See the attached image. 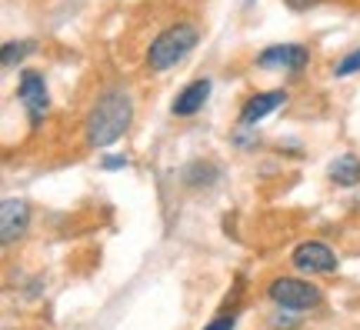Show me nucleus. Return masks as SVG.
Wrapping results in <instances>:
<instances>
[{"label": "nucleus", "instance_id": "2", "mask_svg": "<svg viewBox=\"0 0 360 330\" xmlns=\"http://www.w3.org/2000/svg\"><path fill=\"white\" fill-rule=\"evenodd\" d=\"M197 40H200V30L193 24H170L167 30L157 34L154 44L147 47V67H150L154 74H164V70L180 64V61L197 47Z\"/></svg>", "mask_w": 360, "mask_h": 330}, {"label": "nucleus", "instance_id": "8", "mask_svg": "<svg viewBox=\"0 0 360 330\" xmlns=\"http://www.w3.org/2000/svg\"><path fill=\"white\" fill-rule=\"evenodd\" d=\"M287 103V90H267V94H254L240 110V127H254L257 120H264L267 114H274L277 107Z\"/></svg>", "mask_w": 360, "mask_h": 330}, {"label": "nucleus", "instance_id": "3", "mask_svg": "<svg viewBox=\"0 0 360 330\" xmlns=\"http://www.w3.org/2000/svg\"><path fill=\"white\" fill-rule=\"evenodd\" d=\"M267 297L283 310H307V307L321 304V291L307 284V280H297V277H277L270 280Z\"/></svg>", "mask_w": 360, "mask_h": 330}, {"label": "nucleus", "instance_id": "14", "mask_svg": "<svg viewBox=\"0 0 360 330\" xmlns=\"http://www.w3.org/2000/svg\"><path fill=\"white\" fill-rule=\"evenodd\" d=\"M283 4H287L290 11H310V7H317L321 0H283Z\"/></svg>", "mask_w": 360, "mask_h": 330}, {"label": "nucleus", "instance_id": "9", "mask_svg": "<svg viewBox=\"0 0 360 330\" xmlns=\"http://www.w3.org/2000/svg\"><path fill=\"white\" fill-rule=\"evenodd\" d=\"M207 97H210V80H193L177 94L170 110H174V117H193L207 103Z\"/></svg>", "mask_w": 360, "mask_h": 330}, {"label": "nucleus", "instance_id": "5", "mask_svg": "<svg viewBox=\"0 0 360 330\" xmlns=\"http://www.w3.org/2000/svg\"><path fill=\"white\" fill-rule=\"evenodd\" d=\"M17 97H20V103H24L30 124H40L44 114H47V107H51V97H47V84H44V77H40L37 70H24V74H20Z\"/></svg>", "mask_w": 360, "mask_h": 330}, {"label": "nucleus", "instance_id": "4", "mask_svg": "<svg viewBox=\"0 0 360 330\" xmlns=\"http://www.w3.org/2000/svg\"><path fill=\"white\" fill-rule=\"evenodd\" d=\"M310 61V51L304 44H274L267 51L257 53V67H267V70H304Z\"/></svg>", "mask_w": 360, "mask_h": 330}, {"label": "nucleus", "instance_id": "7", "mask_svg": "<svg viewBox=\"0 0 360 330\" xmlns=\"http://www.w3.org/2000/svg\"><path fill=\"white\" fill-rule=\"evenodd\" d=\"M27 220H30V207L24 201H17V197H7L0 203V241H17L27 230Z\"/></svg>", "mask_w": 360, "mask_h": 330}, {"label": "nucleus", "instance_id": "6", "mask_svg": "<svg viewBox=\"0 0 360 330\" xmlns=\"http://www.w3.org/2000/svg\"><path fill=\"white\" fill-rule=\"evenodd\" d=\"M290 260H294V267L297 270H304V274H334L337 264H340L334 250L321 241L300 243L294 254H290Z\"/></svg>", "mask_w": 360, "mask_h": 330}, {"label": "nucleus", "instance_id": "15", "mask_svg": "<svg viewBox=\"0 0 360 330\" xmlns=\"http://www.w3.org/2000/svg\"><path fill=\"white\" fill-rule=\"evenodd\" d=\"M204 330H233V317H217V320H210Z\"/></svg>", "mask_w": 360, "mask_h": 330}, {"label": "nucleus", "instance_id": "12", "mask_svg": "<svg viewBox=\"0 0 360 330\" xmlns=\"http://www.w3.org/2000/svg\"><path fill=\"white\" fill-rule=\"evenodd\" d=\"M360 70V51H350L340 64L334 67V77H350V74H357Z\"/></svg>", "mask_w": 360, "mask_h": 330}, {"label": "nucleus", "instance_id": "13", "mask_svg": "<svg viewBox=\"0 0 360 330\" xmlns=\"http://www.w3.org/2000/svg\"><path fill=\"white\" fill-rule=\"evenodd\" d=\"M270 327H277V330H294V327H297V317H294V314H274V317H270Z\"/></svg>", "mask_w": 360, "mask_h": 330}, {"label": "nucleus", "instance_id": "1", "mask_svg": "<svg viewBox=\"0 0 360 330\" xmlns=\"http://www.w3.org/2000/svg\"><path fill=\"white\" fill-rule=\"evenodd\" d=\"M130 117H134V103H130L127 90H107L87 114V144L97 151L117 144L130 127Z\"/></svg>", "mask_w": 360, "mask_h": 330}, {"label": "nucleus", "instance_id": "11", "mask_svg": "<svg viewBox=\"0 0 360 330\" xmlns=\"http://www.w3.org/2000/svg\"><path fill=\"white\" fill-rule=\"evenodd\" d=\"M27 53H34V44H30V40H20V44L13 40V44H4V53H0V61H4V67L11 70L13 64H20V61H24Z\"/></svg>", "mask_w": 360, "mask_h": 330}, {"label": "nucleus", "instance_id": "10", "mask_svg": "<svg viewBox=\"0 0 360 330\" xmlns=\"http://www.w3.org/2000/svg\"><path fill=\"white\" fill-rule=\"evenodd\" d=\"M330 180L340 184V187H354V184H360V160L354 157V153L337 157L334 164H330Z\"/></svg>", "mask_w": 360, "mask_h": 330}, {"label": "nucleus", "instance_id": "16", "mask_svg": "<svg viewBox=\"0 0 360 330\" xmlns=\"http://www.w3.org/2000/svg\"><path fill=\"white\" fill-rule=\"evenodd\" d=\"M101 164L103 170H117V167H127V157H103Z\"/></svg>", "mask_w": 360, "mask_h": 330}]
</instances>
